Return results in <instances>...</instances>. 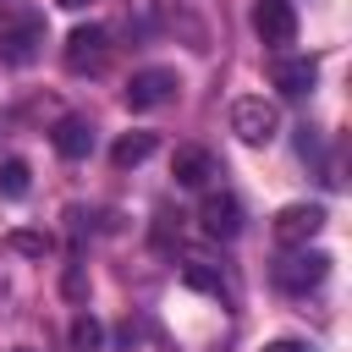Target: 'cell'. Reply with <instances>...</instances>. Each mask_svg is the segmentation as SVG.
<instances>
[{
    "label": "cell",
    "mask_w": 352,
    "mask_h": 352,
    "mask_svg": "<svg viewBox=\"0 0 352 352\" xmlns=\"http://www.w3.org/2000/svg\"><path fill=\"white\" fill-rule=\"evenodd\" d=\"M11 248H22V253H50V236H33V231H16V236H11Z\"/></svg>",
    "instance_id": "obj_16"
},
{
    "label": "cell",
    "mask_w": 352,
    "mask_h": 352,
    "mask_svg": "<svg viewBox=\"0 0 352 352\" xmlns=\"http://www.w3.org/2000/svg\"><path fill=\"white\" fill-rule=\"evenodd\" d=\"M11 352H33V346H11Z\"/></svg>",
    "instance_id": "obj_19"
},
{
    "label": "cell",
    "mask_w": 352,
    "mask_h": 352,
    "mask_svg": "<svg viewBox=\"0 0 352 352\" xmlns=\"http://www.w3.org/2000/svg\"><path fill=\"white\" fill-rule=\"evenodd\" d=\"M148 154H154V132H126V138H116L110 165H116V170H126V165H143Z\"/></svg>",
    "instance_id": "obj_12"
},
{
    "label": "cell",
    "mask_w": 352,
    "mask_h": 352,
    "mask_svg": "<svg viewBox=\"0 0 352 352\" xmlns=\"http://www.w3.org/2000/svg\"><path fill=\"white\" fill-rule=\"evenodd\" d=\"M319 231H324V209L319 204H286L275 214V242L280 248H308Z\"/></svg>",
    "instance_id": "obj_4"
},
{
    "label": "cell",
    "mask_w": 352,
    "mask_h": 352,
    "mask_svg": "<svg viewBox=\"0 0 352 352\" xmlns=\"http://www.w3.org/2000/svg\"><path fill=\"white\" fill-rule=\"evenodd\" d=\"M176 94V72H165V66H148V72H132V82H126V110H160L165 99Z\"/></svg>",
    "instance_id": "obj_6"
},
{
    "label": "cell",
    "mask_w": 352,
    "mask_h": 352,
    "mask_svg": "<svg viewBox=\"0 0 352 352\" xmlns=\"http://www.w3.org/2000/svg\"><path fill=\"white\" fill-rule=\"evenodd\" d=\"M258 352H314L308 341H270V346H258Z\"/></svg>",
    "instance_id": "obj_17"
},
{
    "label": "cell",
    "mask_w": 352,
    "mask_h": 352,
    "mask_svg": "<svg viewBox=\"0 0 352 352\" xmlns=\"http://www.w3.org/2000/svg\"><path fill=\"white\" fill-rule=\"evenodd\" d=\"M270 77H275V88H280V94H292V99H297V94H308V88H314L319 66H314V60H275V66H270Z\"/></svg>",
    "instance_id": "obj_10"
},
{
    "label": "cell",
    "mask_w": 352,
    "mask_h": 352,
    "mask_svg": "<svg viewBox=\"0 0 352 352\" xmlns=\"http://www.w3.org/2000/svg\"><path fill=\"white\" fill-rule=\"evenodd\" d=\"M231 132H236L248 148H264V143H275L280 116H275V104H270V99L248 94V99H236V104H231Z\"/></svg>",
    "instance_id": "obj_2"
},
{
    "label": "cell",
    "mask_w": 352,
    "mask_h": 352,
    "mask_svg": "<svg viewBox=\"0 0 352 352\" xmlns=\"http://www.w3.org/2000/svg\"><path fill=\"white\" fill-rule=\"evenodd\" d=\"M324 275H330V258H324L319 248H286V253L275 258V286H280V292H292V297L314 292Z\"/></svg>",
    "instance_id": "obj_1"
},
{
    "label": "cell",
    "mask_w": 352,
    "mask_h": 352,
    "mask_svg": "<svg viewBox=\"0 0 352 352\" xmlns=\"http://www.w3.org/2000/svg\"><path fill=\"white\" fill-rule=\"evenodd\" d=\"M0 192H6V198H22V192H28V165H22V160H6V165H0Z\"/></svg>",
    "instance_id": "obj_14"
},
{
    "label": "cell",
    "mask_w": 352,
    "mask_h": 352,
    "mask_svg": "<svg viewBox=\"0 0 352 352\" xmlns=\"http://www.w3.org/2000/svg\"><path fill=\"white\" fill-rule=\"evenodd\" d=\"M253 33H258L270 50H280V44L297 38V11H292L286 0H258V6H253Z\"/></svg>",
    "instance_id": "obj_7"
},
{
    "label": "cell",
    "mask_w": 352,
    "mask_h": 352,
    "mask_svg": "<svg viewBox=\"0 0 352 352\" xmlns=\"http://www.w3.org/2000/svg\"><path fill=\"white\" fill-rule=\"evenodd\" d=\"M182 275H187V286H198V292H220V280H214V275H209L204 264H187Z\"/></svg>",
    "instance_id": "obj_15"
},
{
    "label": "cell",
    "mask_w": 352,
    "mask_h": 352,
    "mask_svg": "<svg viewBox=\"0 0 352 352\" xmlns=\"http://www.w3.org/2000/svg\"><path fill=\"white\" fill-rule=\"evenodd\" d=\"M55 6H66V11H82V6H94V0H55Z\"/></svg>",
    "instance_id": "obj_18"
},
{
    "label": "cell",
    "mask_w": 352,
    "mask_h": 352,
    "mask_svg": "<svg viewBox=\"0 0 352 352\" xmlns=\"http://www.w3.org/2000/svg\"><path fill=\"white\" fill-rule=\"evenodd\" d=\"M55 148H60L66 160H82V154L94 148V126H88L82 116H66V121L55 126Z\"/></svg>",
    "instance_id": "obj_11"
},
{
    "label": "cell",
    "mask_w": 352,
    "mask_h": 352,
    "mask_svg": "<svg viewBox=\"0 0 352 352\" xmlns=\"http://www.w3.org/2000/svg\"><path fill=\"white\" fill-rule=\"evenodd\" d=\"M170 176H176V187H209V176H214V160H209V148H176V160H170Z\"/></svg>",
    "instance_id": "obj_9"
},
{
    "label": "cell",
    "mask_w": 352,
    "mask_h": 352,
    "mask_svg": "<svg viewBox=\"0 0 352 352\" xmlns=\"http://www.w3.org/2000/svg\"><path fill=\"white\" fill-rule=\"evenodd\" d=\"M38 44H44V22H38V16H16V22H6V28H0V55H6V60H16V66H22V60H33V55H38Z\"/></svg>",
    "instance_id": "obj_8"
},
{
    "label": "cell",
    "mask_w": 352,
    "mask_h": 352,
    "mask_svg": "<svg viewBox=\"0 0 352 352\" xmlns=\"http://www.w3.org/2000/svg\"><path fill=\"white\" fill-rule=\"evenodd\" d=\"M99 341H104L99 319H94V314H77V319H72V352H99Z\"/></svg>",
    "instance_id": "obj_13"
},
{
    "label": "cell",
    "mask_w": 352,
    "mask_h": 352,
    "mask_svg": "<svg viewBox=\"0 0 352 352\" xmlns=\"http://www.w3.org/2000/svg\"><path fill=\"white\" fill-rule=\"evenodd\" d=\"M198 226H204V236L231 242V236L242 231V204H236V192H204V204H198Z\"/></svg>",
    "instance_id": "obj_5"
},
{
    "label": "cell",
    "mask_w": 352,
    "mask_h": 352,
    "mask_svg": "<svg viewBox=\"0 0 352 352\" xmlns=\"http://www.w3.org/2000/svg\"><path fill=\"white\" fill-rule=\"evenodd\" d=\"M104 55H110V33L99 28V22H88V28H72L66 33V50H60V60H66V72H99L104 66Z\"/></svg>",
    "instance_id": "obj_3"
}]
</instances>
